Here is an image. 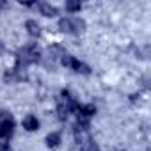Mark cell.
I'll return each instance as SVG.
<instances>
[{"instance_id":"cell-18","label":"cell","mask_w":151,"mask_h":151,"mask_svg":"<svg viewBox=\"0 0 151 151\" xmlns=\"http://www.w3.org/2000/svg\"><path fill=\"white\" fill-rule=\"evenodd\" d=\"M4 52V45H2V41H0V53Z\"/></svg>"},{"instance_id":"cell-16","label":"cell","mask_w":151,"mask_h":151,"mask_svg":"<svg viewBox=\"0 0 151 151\" xmlns=\"http://www.w3.org/2000/svg\"><path fill=\"white\" fill-rule=\"evenodd\" d=\"M73 62H75V57H71V55H68V53L60 59V64H62V66H66V68H71V66H73Z\"/></svg>"},{"instance_id":"cell-19","label":"cell","mask_w":151,"mask_h":151,"mask_svg":"<svg viewBox=\"0 0 151 151\" xmlns=\"http://www.w3.org/2000/svg\"><path fill=\"white\" fill-rule=\"evenodd\" d=\"M4 151H11V147H7V149H4Z\"/></svg>"},{"instance_id":"cell-12","label":"cell","mask_w":151,"mask_h":151,"mask_svg":"<svg viewBox=\"0 0 151 151\" xmlns=\"http://www.w3.org/2000/svg\"><path fill=\"white\" fill-rule=\"evenodd\" d=\"M80 151H100V147H98V144H96L94 140L86 139V140L82 142V146H80Z\"/></svg>"},{"instance_id":"cell-10","label":"cell","mask_w":151,"mask_h":151,"mask_svg":"<svg viewBox=\"0 0 151 151\" xmlns=\"http://www.w3.org/2000/svg\"><path fill=\"white\" fill-rule=\"evenodd\" d=\"M59 29L62 32H73V18H60Z\"/></svg>"},{"instance_id":"cell-11","label":"cell","mask_w":151,"mask_h":151,"mask_svg":"<svg viewBox=\"0 0 151 151\" xmlns=\"http://www.w3.org/2000/svg\"><path fill=\"white\" fill-rule=\"evenodd\" d=\"M69 114H71V109L66 107V105H62V103H59V107H57V117H59L60 121H66Z\"/></svg>"},{"instance_id":"cell-3","label":"cell","mask_w":151,"mask_h":151,"mask_svg":"<svg viewBox=\"0 0 151 151\" xmlns=\"http://www.w3.org/2000/svg\"><path fill=\"white\" fill-rule=\"evenodd\" d=\"M77 112H78V119H87L96 114V107L94 105H80V107H77Z\"/></svg>"},{"instance_id":"cell-14","label":"cell","mask_w":151,"mask_h":151,"mask_svg":"<svg viewBox=\"0 0 151 151\" xmlns=\"http://www.w3.org/2000/svg\"><path fill=\"white\" fill-rule=\"evenodd\" d=\"M84 29H86V22H84V20H80V18H73V32H75V34L84 32Z\"/></svg>"},{"instance_id":"cell-2","label":"cell","mask_w":151,"mask_h":151,"mask_svg":"<svg viewBox=\"0 0 151 151\" xmlns=\"http://www.w3.org/2000/svg\"><path fill=\"white\" fill-rule=\"evenodd\" d=\"M13 130H14V119L2 121V123H0V139L9 140L11 135H13Z\"/></svg>"},{"instance_id":"cell-9","label":"cell","mask_w":151,"mask_h":151,"mask_svg":"<svg viewBox=\"0 0 151 151\" xmlns=\"http://www.w3.org/2000/svg\"><path fill=\"white\" fill-rule=\"evenodd\" d=\"M71 69H75L77 73H84V75H89V73H91V68H89L87 64H84V62L77 60V59H75V62H73Z\"/></svg>"},{"instance_id":"cell-21","label":"cell","mask_w":151,"mask_h":151,"mask_svg":"<svg viewBox=\"0 0 151 151\" xmlns=\"http://www.w3.org/2000/svg\"><path fill=\"white\" fill-rule=\"evenodd\" d=\"M119 151H121V149H119Z\"/></svg>"},{"instance_id":"cell-7","label":"cell","mask_w":151,"mask_h":151,"mask_svg":"<svg viewBox=\"0 0 151 151\" xmlns=\"http://www.w3.org/2000/svg\"><path fill=\"white\" fill-rule=\"evenodd\" d=\"M39 11H41V14H43V16H48V18L57 14V7H55V6H52V4H46V2L39 4Z\"/></svg>"},{"instance_id":"cell-5","label":"cell","mask_w":151,"mask_h":151,"mask_svg":"<svg viewBox=\"0 0 151 151\" xmlns=\"http://www.w3.org/2000/svg\"><path fill=\"white\" fill-rule=\"evenodd\" d=\"M25 29H27V32H29L32 37H37V36L41 34V27H39V23H37L36 20H27Z\"/></svg>"},{"instance_id":"cell-4","label":"cell","mask_w":151,"mask_h":151,"mask_svg":"<svg viewBox=\"0 0 151 151\" xmlns=\"http://www.w3.org/2000/svg\"><path fill=\"white\" fill-rule=\"evenodd\" d=\"M22 124H23V128H25L27 132H36V130L39 128V121H37V117H34V116H25L23 121H22Z\"/></svg>"},{"instance_id":"cell-17","label":"cell","mask_w":151,"mask_h":151,"mask_svg":"<svg viewBox=\"0 0 151 151\" xmlns=\"http://www.w3.org/2000/svg\"><path fill=\"white\" fill-rule=\"evenodd\" d=\"M130 100H132V103H137V101L140 100V94H132V96H130Z\"/></svg>"},{"instance_id":"cell-20","label":"cell","mask_w":151,"mask_h":151,"mask_svg":"<svg viewBox=\"0 0 151 151\" xmlns=\"http://www.w3.org/2000/svg\"><path fill=\"white\" fill-rule=\"evenodd\" d=\"M2 6H4V2H0V7H2Z\"/></svg>"},{"instance_id":"cell-8","label":"cell","mask_w":151,"mask_h":151,"mask_svg":"<svg viewBox=\"0 0 151 151\" xmlns=\"http://www.w3.org/2000/svg\"><path fill=\"white\" fill-rule=\"evenodd\" d=\"M59 144H60V135L57 132H52L46 135V146L48 147H57Z\"/></svg>"},{"instance_id":"cell-6","label":"cell","mask_w":151,"mask_h":151,"mask_svg":"<svg viewBox=\"0 0 151 151\" xmlns=\"http://www.w3.org/2000/svg\"><path fill=\"white\" fill-rule=\"evenodd\" d=\"M48 53H50V59H62L66 55V50L60 45H52L48 48Z\"/></svg>"},{"instance_id":"cell-15","label":"cell","mask_w":151,"mask_h":151,"mask_svg":"<svg viewBox=\"0 0 151 151\" xmlns=\"http://www.w3.org/2000/svg\"><path fill=\"white\" fill-rule=\"evenodd\" d=\"M80 7H82L80 2H66V11H69V13H77V11H80Z\"/></svg>"},{"instance_id":"cell-1","label":"cell","mask_w":151,"mask_h":151,"mask_svg":"<svg viewBox=\"0 0 151 151\" xmlns=\"http://www.w3.org/2000/svg\"><path fill=\"white\" fill-rule=\"evenodd\" d=\"M39 57H41L39 48H37L36 45H27V46H23V48L18 52V55H16V68H25V66H29V64H32V62H37Z\"/></svg>"},{"instance_id":"cell-13","label":"cell","mask_w":151,"mask_h":151,"mask_svg":"<svg viewBox=\"0 0 151 151\" xmlns=\"http://www.w3.org/2000/svg\"><path fill=\"white\" fill-rule=\"evenodd\" d=\"M87 130H89V121L87 119H78L77 124H75V132H77V133H84Z\"/></svg>"}]
</instances>
